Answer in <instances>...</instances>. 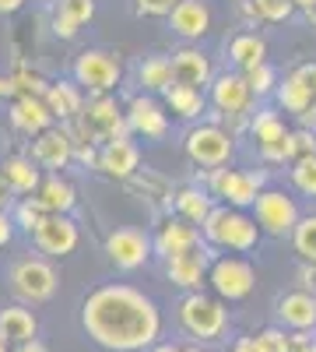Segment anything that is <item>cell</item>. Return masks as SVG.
Listing matches in <instances>:
<instances>
[{
    "mask_svg": "<svg viewBox=\"0 0 316 352\" xmlns=\"http://www.w3.org/2000/svg\"><path fill=\"white\" fill-rule=\"evenodd\" d=\"M165 275H169L172 285H180L186 292H200V285H204L208 275H211V254H208V247H197L190 254H180V257L165 261Z\"/></svg>",
    "mask_w": 316,
    "mask_h": 352,
    "instance_id": "obj_16",
    "label": "cell"
},
{
    "mask_svg": "<svg viewBox=\"0 0 316 352\" xmlns=\"http://www.w3.org/2000/svg\"><path fill=\"white\" fill-rule=\"evenodd\" d=\"M123 78V64L109 50H84L74 60V81L88 88V96H109Z\"/></svg>",
    "mask_w": 316,
    "mask_h": 352,
    "instance_id": "obj_6",
    "label": "cell"
},
{
    "mask_svg": "<svg viewBox=\"0 0 316 352\" xmlns=\"http://www.w3.org/2000/svg\"><path fill=\"white\" fill-rule=\"evenodd\" d=\"M250 134H253V141H256V148H267V144L284 141L292 131L284 127V120H281L274 109H256V113L250 116Z\"/></svg>",
    "mask_w": 316,
    "mask_h": 352,
    "instance_id": "obj_33",
    "label": "cell"
},
{
    "mask_svg": "<svg viewBox=\"0 0 316 352\" xmlns=\"http://www.w3.org/2000/svg\"><path fill=\"white\" fill-rule=\"evenodd\" d=\"M42 99H46L49 113L56 116V120H64V124L77 120L81 109H84V96H81V85L77 81H53L49 92Z\"/></svg>",
    "mask_w": 316,
    "mask_h": 352,
    "instance_id": "obj_27",
    "label": "cell"
},
{
    "mask_svg": "<svg viewBox=\"0 0 316 352\" xmlns=\"http://www.w3.org/2000/svg\"><path fill=\"white\" fill-rule=\"evenodd\" d=\"M232 352H260V349H256V338L253 335H246V338H236Z\"/></svg>",
    "mask_w": 316,
    "mask_h": 352,
    "instance_id": "obj_44",
    "label": "cell"
},
{
    "mask_svg": "<svg viewBox=\"0 0 316 352\" xmlns=\"http://www.w3.org/2000/svg\"><path fill=\"white\" fill-rule=\"evenodd\" d=\"M8 116H11V127L21 131V134H28V138L46 134L53 127V120H56V116L49 113V106H46V99H39V96H18L11 102V113Z\"/></svg>",
    "mask_w": 316,
    "mask_h": 352,
    "instance_id": "obj_21",
    "label": "cell"
},
{
    "mask_svg": "<svg viewBox=\"0 0 316 352\" xmlns=\"http://www.w3.org/2000/svg\"><path fill=\"white\" fill-rule=\"evenodd\" d=\"M148 352H186V349H180V345H169V342H162V345H151Z\"/></svg>",
    "mask_w": 316,
    "mask_h": 352,
    "instance_id": "obj_50",
    "label": "cell"
},
{
    "mask_svg": "<svg viewBox=\"0 0 316 352\" xmlns=\"http://www.w3.org/2000/svg\"><path fill=\"white\" fill-rule=\"evenodd\" d=\"M183 0H134V11L141 18H169Z\"/></svg>",
    "mask_w": 316,
    "mask_h": 352,
    "instance_id": "obj_40",
    "label": "cell"
},
{
    "mask_svg": "<svg viewBox=\"0 0 316 352\" xmlns=\"http://www.w3.org/2000/svg\"><path fill=\"white\" fill-rule=\"evenodd\" d=\"M151 243H155V254H158L162 261H172V257L190 254V250L200 247V229H197L193 222L180 219V215H172V219H165V222L158 226V232L151 236Z\"/></svg>",
    "mask_w": 316,
    "mask_h": 352,
    "instance_id": "obj_15",
    "label": "cell"
},
{
    "mask_svg": "<svg viewBox=\"0 0 316 352\" xmlns=\"http://www.w3.org/2000/svg\"><path fill=\"white\" fill-rule=\"evenodd\" d=\"M141 166V148L127 138V141H109L102 144V152H99V169L106 176H112V180H130V176L137 173Z\"/></svg>",
    "mask_w": 316,
    "mask_h": 352,
    "instance_id": "obj_23",
    "label": "cell"
},
{
    "mask_svg": "<svg viewBox=\"0 0 316 352\" xmlns=\"http://www.w3.org/2000/svg\"><path fill=\"white\" fill-rule=\"evenodd\" d=\"M215 212V197L211 190H200V187H183L176 194V215L193 222V226H204Z\"/></svg>",
    "mask_w": 316,
    "mask_h": 352,
    "instance_id": "obj_31",
    "label": "cell"
},
{
    "mask_svg": "<svg viewBox=\"0 0 316 352\" xmlns=\"http://www.w3.org/2000/svg\"><path fill=\"white\" fill-rule=\"evenodd\" d=\"M172 78L176 85H190V88H200L215 81V67H211V56L200 50V46H180L172 53Z\"/></svg>",
    "mask_w": 316,
    "mask_h": 352,
    "instance_id": "obj_19",
    "label": "cell"
},
{
    "mask_svg": "<svg viewBox=\"0 0 316 352\" xmlns=\"http://www.w3.org/2000/svg\"><path fill=\"white\" fill-rule=\"evenodd\" d=\"M127 120H130V131L141 134V138L158 141V138L169 134V113H165V106H162L158 99H151V96H134L130 106H127Z\"/></svg>",
    "mask_w": 316,
    "mask_h": 352,
    "instance_id": "obj_20",
    "label": "cell"
},
{
    "mask_svg": "<svg viewBox=\"0 0 316 352\" xmlns=\"http://www.w3.org/2000/svg\"><path fill=\"white\" fill-rule=\"evenodd\" d=\"M21 4L25 0H0V14H14V11H21Z\"/></svg>",
    "mask_w": 316,
    "mask_h": 352,
    "instance_id": "obj_46",
    "label": "cell"
},
{
    "mask_svg": "<svg viewBox=\"0 0 316 352\" xmlns=\"http://www.w3.org/2000/svg\"><path fill=\"white\" fill-rule=\"evenodd\" d=\"M183 148L190 155L193 166H204V169H225L228 159L236 152V134L225 131L221 124H193L183 138Z\"/></svg>",
    "mask_w": 316,
    "mask_h": 352,
    "instance_id": "obj_5",
    "label": "cell"
},
{
    "mask_svg": "<svg viewBox=\"0 0 316 352\" xmlns=\"http://www.w3.org/2000/svg\"><path fill=\"white\" fill-rule=\"evenodd\" d=\"M200 232H204V243L232 250V254H250L260 243V226H256V219L239 212V208H228V204L215 208L211 219L200 226Z\"/></svg>",
    "mask_w": 316,
    "mask_h": 352,
    "instance_id": "obj_3",
    "label": "cell"
},
{
    "mask_svg": "<svg viewBox=\"0 0 316 352\" xmlns=\"http://www.w3.org/2000/svg\"><path fill=\"white\" fill-rule=\"evenodd\" d=\"M208 99H211V106L221 116H239L253 102V88H250V81H246L243 71H225V74H215Z\"/></svg>",
    "mask_w": 316,
    "mask_h": 352,
    "instance_id": "obj_13",
    "label": "cell"
},
{
    "mask_svg": "<svg viewBox=\"0 0 316 352\" xmlns=\"http://www.w3.org/2000/svg\"><path fill=\"white\" fill-rule=\"evenodd\" d=\"M211 289H215V296L218 300H228V303H236V300H246L253 285H256V268L246 261V257H218L211 264V275H208Z\"/></svg>",
    "mask_w": 316,
    "mask_h": 352,
    "instance_id": "obj_10",
    "label": "cell"
},
{
    "mask_svg": "<svg viewBox=\"0 0 316 352\" xmlns=\"http://www.w3.org/2000/svg\"><path fill=\"white\" fill-rule=\"evenodd\" d=\"M0 352H8V342H0Z\"/></svg>",
    "mask_w": 316,
    "mask_h": 352,
    "instance_id": "obj_55",
    "label": "cell"
},
{
    "mask_svg": "<svg viewBox=\"0 0 316 352\" xmlns=\"http://www.w3.org/2000/svg\"><path fill=\"white\" fill-rule=\"evenodd\" d=\"M309 155H316V134L306 131V127L292 131V159L299 162V159H309Z\"/></svg>",
    "mask_w": 316,
    "mask_h": 352,
    "instance_id": "obj_41",
    "label": "cell"
},
{
    "mask_svg": "<svg viewBox=\"0 0 316 352\" xmlns=\"http://www.w3.org/2000/svg\"><path fill=\"white\" fill-rule=\"evenodd\" d=\"M95 18V0H56L53 11V36L56 39H74L81 25Z\"/></svg>",
    "mask_w": 316,
    "mask_h": 352,
    "instance_id": "obj_25",
    "label": "cell"
},
{
    "mask_svg": "<svg viewBox=\"0 0 316 352\" xmlns=\"http://www.w3.org/2000/svg\"><path fill=\"white\" fill-rule=\"evenodd\" d=\"M0 176H4V184L11 187V194H21V197H28V194L36 197L39 187H42V180H46L32 155H11V159H4Z\"/></svg>",
    "mask_w": 316,
    "mask_h": 352,
    "instance_id": "obj_24",
    "label": "cell"
},
{
    "mask_svg": "<svg viewBox=\"0 0 316 352\" xmlns=\"http://www.w3.org/2000/svg\"><path fill=\"white\" fill-rule=\"evenodd\" d=\"M299 120H302V127H306V131H313V134H316V106H313L309 113H302Z\"/></svg>",
    "mask_w": 316,
    "mask_h": 352,
    "instance_id": "obj_48",
    "label": "cell"
},
{
    "mask_svg": "<svg viewBox=\"0 0 316 352\" xmlns=\"http://www.w3.org/2000/svg\"><path fill=\"white\" fill-rule=\"evenodd\" d=\"M274 314L284 331H316V296L306 289H292L278 296Z\"/></svg>",
    "mask_w": 316,
    "mask_h": 352,
    "instance_id": "obj_17",
    "label": "cell"
},
{
    "mask_svg": "<svg viewBox=\"0 0 316 352\" xmlns=\"http://www.w3.org/2000/svg\"><path fill=\"white\" fill-rule=\"evenodd\" d=\"M81 328L109 352H145L162 335L158 303L127 282H106L81 303Z\"/></svg>",
    "mask_w": 316,
    "mask_h": 352,
    "instance_id": "obj_1",
    "label": "cell"
},
{
    "mask_svg": "<svg viewBox=\"0 0 316 352\" xmlns=\"http://www.w3.org/2000/svg\"><path fill=\"white\" fill-rule=\"evenodd\" d=\"M36 197L46 204V212H49V215H71V212H74V204H77V190H74V184L64 180L60 173H49L46 180H42V187H39Z\"/></svg>",
    "mask_w": 316,
    "mask_h": 352,
    "instance_id": "obj_28",
    "label": "cell"
},
{
    "mask_svg": "<svg viewBox=\"0 0 316 352\" xmlns=\"http://www.w3.org/2000/svg\"><path fill=\"white\" fill-rule=\"evenodd\" d=\"M162 99H165V109H172L180 120H197L208 109V96L200 88H190V85H172Z\"/></svg>",
    "mask_w": 316,
    "mask_h": 352,
    "instance_id": "obj_30",
    "label": "cell"
},
{
    "mask_svg": "<svg viewBox=\"0 0 316 352\" xmlns=\"http://www.w3.org/2000/svg\"><path fill=\"white\" fill-rule=\"evenodd\" d=\"M243 8L256 21H284V18H292V11H295L292 0H246Z\"/></svg>",
    "mask_w": 316,
    "mask_h": 352,
    "instance_id": "obj_35",
    "label": "cell"
},
{
    "mask_svg": "<svg viewBox=\"0 0 316 352\" xmlns=\"http://www.w3.org/2000/svg\"><path fill=\"white\" fill-rule=\"evenodd\" d=\"M77 226L71 215H49L42 222V229L32 236V243L39 247V254H49V257H67L77 250Z\"/></svg>",
    "mask_w": 316,
    "mask_h": 352,
    "instance_id": "obj_18",
    "label": "cell"
},
{
    "mask_svg": "<svg viewBox=\"0 0 316 352\" xmlns=\"http://www.w3.org/2000/svg\"><path fill=\"white\" fill-rule=\"evenodd\" d=\"M292 247L302 257V264H316V215H302V222L292 232Z\"/></svg>",
    "mask_w": 316,
    "mask_h": 352,
    "instance_id": "obj_36",
    "label": "cell"
},
{
    "mask_svg": "<svg viewBox=\"0 0 316 352\" xmlns=\"http://www.w3.org/2000/svg\"><path fill=\"white\" fill-rule=\"evenodd\" d=\"M169 28L186 43H197L211 32V8L204 0H183V4L169 14Z\"/></svg>",
    "mask_w": 316,
    "mask_h": 352,
    "instance_id": "obj_22",
    "label": "cell"
},
{
    "mask_svg": "<svg viewBox=\"0 0 316 352\" xmlns=\"http://www.w3.org/2000/svg\"><path fill=\"white\" fill-rule=\"evenodd\" d=\"M77 138L81 144H109V141H127L134 131H130V120L127 113L117 106L112 96H92L84 102L81 116H77Z\"/></svg>",
    "mask_w": 316,
    "mask_h": 352,
    "instance_id": "obj_2",
    "label": "cell"
},
{
    "mask_svg": "<svg viewBox=\"0 0 316 352\" xmlns=\"http://www.w3.org/2000/svg\"><path fill=\"white\" fill-rule=\"evenodd\" d=\"M246 81H250V88H253V96L256 99H264V96H274L278 92V71L271 67V64H260V67H253V71H246Z\"/></svg>",
    "mask_w": 316,
    "mask_h": 352,
    "instance_id": "obj_38",
    "label": "cell"
},
{
    "mask_svg": "<svg viewBox=\"0 0 316 352\" xmlns=\"http://www.w3.org/2000/svg\"><path fill=\"white\" fill-rule=\"evenodd\" d=\"M151 254H155L151 236L141 232V229H134V226H120V229H112L106 236V257H109L112 268H120V272L145 268Z\"/></svg>",
    "mask_w": 316,
    "mask_h": 352,
    "instance_id": "obj_9",
    "label": "cell"
},
{
    "mask_svg": "<svg viewBox=\"0 0 316 352\" xmlns=\"http://www.w3.org/2000/svg\"><path fill=\"white\" fill-rule=\"evenodd\" d=\"M46 219H49V212H46V204H42L39 197H21V201L14 204V226H18L21 232H28V236H36Z\"/></svg>",
    "mask_w": 316,
    "mask_h": 352,
    "instance_id": "obj_34",
    "label": "cell"
},
{
    "mask_svg": "<svg viewBox=\"0 0 316 352\" xmlns=\"http://www.w3.org/2000/svg\"><path fill=\"white\" fill-rule=\"evenodd\" d=\"M295 8H302V11H309V8H316V0H292Z\"/></svg>",
    "mask_w": 316,
    "mask_h": 352,
    "instance_id": "obj_51",
    "label": "cell"
},
{
    "mask_svg": "<svg viewBox=\"0 0 316 352\" xmlns=\"http://www.w3.org/2000/svg\"><path fill=\"white\" fill-rule=\"evenodd\" d=\"M74 152H77V141H74V134L64 131V127H49L46 134H39V138L32 141V159H36V166H42V169H49V173L67 169L71 159H74Z\"/></svg>",
    "mask_w": 316,
    "mask_h": 352,
    "instance_id": "obj_14",
    "label": "cell"
},
{
    "mask_svg": "<svg viewBox=\"0 0 316 352\" xmlns=\"http://www.w3.org/2000/svg\"><path fill=\"white\" fill-rule=\"evenodd\" d=\"M137 81L141 88H145V96L148 92H169L172 85H176V78H172V56H145L137 67Z\"/></svg>",
    "mask_w": 316,
    "mask_h": 352,
    "instance_id": "obj_32",
    "label": "cell"
},
{
    "mask_svg": "<svg viewBox=\"0 0 316 352\" xmlns=\"http://www.w3.org/2000/svg\"><path fill=\"white\" fill-rule=\"evenodd\" d=\"M180 324L197 342H218L228 331V310L215 296H204V292H186V296L180 300Z\"/></svg>",
    "mask_w": 316,
    "mask_h": 352,
    "instance_id": "obj_4",
    "label": "cell"
},
{
    "mask_svg": "<svg viewBox=\"0 0 316 352\" xmlns=\"http://www.w3.org/2000/svg\"><path fill=\"white\" fill-rule=\"evenodd\" d=\"M253 338H256V349L260 352H295L292 331H284V328H264L260 335H253Z\"/></svg>",
    "mask_w": 316,
    "mask_h": 352,
    "instance_id": "obj_39",
    "label": "cell"
},
{
    "mask_svg": "<svg viewBox=\"0 0 316 352\" xmlns=\"http://www.w3.org/2000/svg\"><path fill=\"white\" fill-rule=\"evenodd\" d=\"M14 352H46V345H42V342H25V345H18Z\"/></svg>",
    "mask_w": 316,
    "mask_h": 352,
    "instance_id": "obj_49",
    "label": "cell"
},
{
    "mask_svg": "<svg viewBox=\"0 0 316 352\" xmlns=\"http://www.w3.org/2000/svg\"><path fill=\"white\" fill-rule=\"evenodd\" d=\"M211 197H221L228 208H253L264 187V173H250V169H215L208 180Z\"/></svg>",
    "mask_w": 316,
    "mask_h": 352,
    "instance_id": "obj_7",
    "label": "cell"
},
{
    "mask_svg": "<svg viewBox=\"0 0 316 352\" xmlns=\"http://www.w3.org/2000/svg\"><path fill=\"white\" fill-rule=\"evenodd\" d=\"M228 60H232L243 74L267 64V43L256 36V32H239L232 43H228Z\"/></svg>",
    "mask_w": 316,
    "mask_h": 352,
    "instance_id": "obj_29",
    "label": "cell"
},
{
    "mask_svg": "<svg viewBox=\"0 0 316 352\" xmlns=\"http://www.w3.org/2000/svg\"><path fill=\"white\" fill-rule=\"evenodd\" d=\"M306 21H309V25L316 28V8H309V11H306Z\"/></svg>",
    "mask_w": 316,
    "mask_h": 352,
    "instance_id": "obj_52",
    "label": "cell"
},
{
    "mask_svg": "<svg viewBox=\"0 0 316 352\" xmlns=\"http://www.w3.org/2000/svg\"><path fill=\"white\" fill-rule=\"evenodd\" d=\"M253 219H256V226H260V232H267V236H292L295 226L302 222L295 197L284 194V190H264L253 204Z\"/></svg>",
    "mask_w": 316,
    "mask_h": 352,
    "instance_id": "obj_8",
    "label": "cell"
},
{
    "mask_svg": "<svg viewBox=\"0 0 316 352\" xmlns=\"http://www.w3.org/2000/svg\"><path fill=\"white\" fill-rule=\"evenodd\" d=\"M36 331H39V320L28 307L14 303V307L0 310V342L25 345V342H36Z\"/></svg>",
    "mask_w": 316,
    "mask_h": 352,
    "instance_id": "obj_26",
    "label": "cell"
},
{
    "mask_svg": "<svg viewBox=\"0 0 316 352\" xmlns=\"http://www.w3.org/2000/svg\"><path fill=\"white\" fill-rule=\"evenodd\" d=\"M299 282H302L306 292L316 296V264H302V268H299Z\"/></svg>",
    "mask_w": 316,
    "mask_h": 352,
    "instance_id": "obj_43",
    "label": "cell"
},
{
    "mask_svg": "<svg viewBox=\"0 0 316 352\" xmlns=\"http://www.w3.org/2000/svg\"><path fill=\"white\" fill-rule=\"evenodd\" d=\"M243 4H246V0H243Z\"/></svg>",
    "mask_w": 316,
    "mask_h": 352,
    "instance_id": "obj_56",
    "label": "cell"
},
{
    "mask_svg": "<svg viewBox=\"0 0 316 352\" xmlns=\"http://www.w3.org/2000/svg\"><path fill=\"white\" fill-rule=\"evenodd\" d=\"M18 92V81L14 78H0V96H14Z\"/></svg>",
    "mask_w": 316,
    "mask_h": 352,
    "instance_id": "obj_47",
    "label": "cell"
},
{
    "mask_svg": "<svg viewBox=\"0 0 316 352\" xmlns=\"http://www.w3.org/2000/svg\"><path fill=\"white\" fill-rule=\"evenodd\" d=\"M274 99H278V106H281L284 113H295V116L309 113V109L316 106V64L295 67L289 78L278 85Z\"/></svg>",
    "mask_w": 316,
    "mask_h": 352,
    "instance_id": "obj_12",
    "label": "cell"
},
{
    "mask_svg": "<svg viewBox=\"0 0 316 352\" xmlns=\"http://www.w3.org/2000/svg\"><path fill=\"white\" fill-rule=\"evenodd\" d=\"M186 352H208V349H200V345H193V349H186Z\"/></svg>",
    "mask_w": 316,
    "mask_h": 352,
    "instance_id": "obj_54",
    "label": "cell"
},
{
    "mask_svg": "<svg viewBox=\"0 0 316 352\" xmlns=\"http://www.w3.org/2000/svg\"><path fill=\"white\" fill-rule=\"evenodd\" d=\"M292 187L306 197H316V155L292 162Z\"/></svg>",
    "mask_w": 316,
    "mask_h": 352,
    "instance_id": "obj_37",
    "label": "cell"
},
{
    "mask_svg": "<svg viewBox=\"0 0 316 352\" xmlns=\"http://www.w3.org/2000/svg\"><path fill=\"white\" fill-rule=\"evenodd\" d=\"M11 289L25 303H46L56 292V272L42 257H25L11 268Z\"/></svg>",
    "mask_w": 316,
    "mask_h": 352,
    "instance_id": "obj_11",
    "label": "cell"
},
{
    "mask_svg": "<svg viewBox=\"0 0 316 352\" xmlns=\"http://www.w3.org/2000/svg\"><path fill=\"white\" fill-rule=\"evenodd\" d=\"M11 197H14L11 187L4 184V176H0V212H8V208H11Z\"/></svg>",
    "mask_w": 316,
    "mask_h": 352,
    "instance_id": "obj_45",
    "label": "cell"
},
{
    "mask_svg": "<svg viewBox=\"0 0 316 352\" xmlns=\"http://www.w3.org/2000/svg\"><path fill=\"white\" fill-rule=\"evenodd\" d=\"M295 352H316V338H313L309 345H302V349H295Z\"/></svg>",
    "mask_w": 316,
    "mask_h": 352,
    "instance_id": "obj_53",
    "label": "cell"
},
{
    "mask_svg": "<svg viewBox=\"0 0 316 352\" xmlns=\"http://www.w3.org/2000/svg\"><path fill=\"white\" fill-rule=\"evenodd\" d=\"M14 215H8V212H0V247H8L11 240H14Z\"/></svg>",
    "mask_w": 316,
    "mask_h": 352,
    "instance_id": "obj_42",
    "label": "cell"
}]
</instances>
